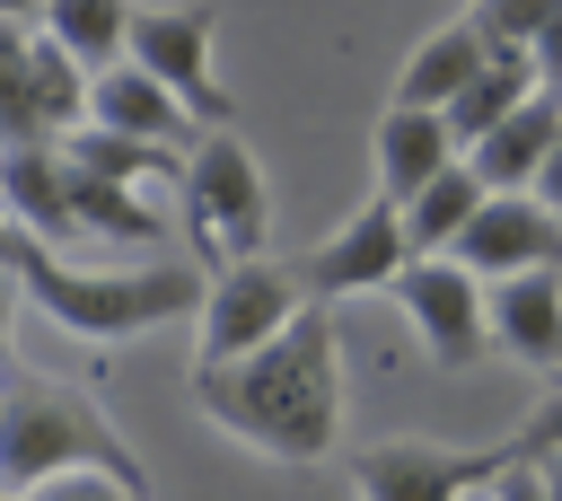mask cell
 I'll return each instance as SVG.
<instances>
[{
	"mask_svg": "<svg viewBox=\"0 0 562 501\" xmlns=\"http://www.w3.org/2000/svg\"><path fill=\"white\" fill-rule=\"evenodd\" d=\"M483 334H492L501 360H518V369L562 387V272L483 281Z\"/></svg>",
	"mask_w": 562,
	"mask_h": 501,
	"instance_id": "8fae6325",
	"label": "cell"
},
{
	"mask_svg": "<svg viewBox=\"0 0 562 501\" xmlns=\"http://www.w3.org/2000/svg\"><path fill=\"white\" fill-rule=\"evenodd\" d=\"M123 475V483H149L140 457L123 448V431L97 413L88 387H61V378H35V369H9L0 378V492L26 501L35 483L53 475Z\"/></svg>",
	"mask_w": 562,
	"mask_h": 501,
	"instance_id": "7a4b0ae2",
	"label": "cell"
},
{
	"mask_svg": "<svg viewBox=\"0 0 562 501\" xmlns=\"http://www.w3.org/2000/svg\"><path fill=\"white\" fill-rule=\"evenodd\" d=\"M413 264V246H404V211L395 202H360L325 246H307V264H299V290H307V308H325V299H351V290H395V272Z\"/></svg>",
	"mask_w": 562,
	"mask_h": 501,
	"instance_id": "9c48e42d",
	"label": "cell"
},
{
	"mask_svg": "<svg viewBox=\"0 0 562 501\" xmlns=\"http://www.w3.org/2000/svg\"><path fill=\"white\" fill-rule=\"evenodd\" d=\"M176 193H184V229H193V246H202L211 272L263 255V237H272V193H263V167H255V149H246L237 132H202V141L184 149Z\"/></svg>",
	"mask_w": 562,
	"mask_h": 501,
	"instance_id": "277c9868",
	"label": "cell"
},
{
	"mask_svg": "<svg viewBox=\"0 0 562 501\" xmlns=\"http://www.w3.org/2000/svg\"><path fill=\"white\" fill-rule=\"evenodd\" d=\"M299 308H307V290H299L290 264H272V255L220 264L202 281V308H193V369H228V360L263 352Z\"/></svg>",
	"mask_w": 562,
	"mask_h": 501,
	"instance_id": "5b68a950",
	"label": "cell"
},
{
	"mask_svg": "<svg viewBox=\"0 0 562 501\" xmlns=\"http://www.w3.org/2000/svg\"><path fill=\"white\" fill-rule=\"evenodd\" d=\"M88 123H97V132H123V141H149V149H193V141H202V123H193L149 70H132V62H114V70L88 79Z\"/></svg>",
	"mask_w": 562,
	"mask_h": 501,
	"instance_id": "7c38bea8",
	"label": "cell"
},
{
	"mask_svg": "<svg viewBox=\"0 0 562 501\" xmlns=\"http://www.w3.org/2000/svg\"><path fill=\"white\" fill-rule=\"evenodd\" d=\"M483 62H492V44H483L465 18H448L439 35H422V44L404 53V70H395V97H386V105H430V114H448V97H457Z\"/></svg>",
	"mask_w": 562,
	"mask_h": 501,
	"instance_id": "2e32d148",
	"label": "cell"
},
{
	"mask_svg": "<svg viewBox=\"0 0 562 501\" xmlns=\"http://www.w3.org/2000/svg\"><path fill=\"white\" fill-rule=\"evenodd\" d=\"M193 404L220 431H237L246 448H263V457H290V466L334 457V439H342V343H334V316L299 308L263 352H246L228 369H193Z\"/></svg>",
	"mask_w": 562,
	"mask_h": 501,
	"instance_id": "6da1fadb",
	"label": "cell"
},
{
	"mask_svg": "<svg viewBox=\"0 0 562 501\" xmlns=\"http://www.w3.org/2000/svg\"><path fill=\"white\" fill-rule=\"evenodd\" d=\"M61 176H70V237H114V246H149L158 237V220H149V202L132 185H97L79 167H61Z\"/></svg>",
	"mask_w": 562,
	"mask_h": 501,
	"instance_id": "44dd1931",
	"label": "cell"
},
{
	"mask_svg": "<svg viewBox=\"0 0 562 501\" xmlns=\"http://www.w3.org/2000/svg\"><path fill=\"white\" fill-rule=\"evenodd\" d=\"M369 158H378V202H413L439 167H457V141H448V114L430 105H386L378 132H369Z\"/></svg>",
	"mask_w": 562,
	"mask_h": 501,
	"instance_id": "4fadbf2b",
	"label": "cell"
},
{
	"mask_svg": "<svg viewBox=\"0 0 562 501\" xmlns=\"http://www.w3.org/2000/svg\"><path fill=\"white\" fill-rule=\"evenodd\" d=\"M544 18H553V0H474V9H465V26H474L492 53H527Z\"/></svg>",
	"mask_w": 562,
	"mask_h": 501,
	"instance_id": "603a6c76",
	"label": "cell"
},
{
	"mask_svg": "<svg viewBox=\"0 0 562 501\" xmlns=\"http://www.w3.org/2000/svg\"><path fill=\"white\" fill-rule=\"evenodd\" d=\"M527 97H536V70H527V53H492V62H483V70H474V79L448 97V141H457V158H465V149H474L492 123H509Z\"/></svg>",
	"mask_w": 562,
	"mask_h": 501,
	"instance_id": "ac0fdd59",
	"label": "cell"
},
{
	"mask_svg": "<svg viewBox=\"0 0 562 501\" xmlns=\"http://www.w3.org/2000/svg\"><path fill=\"white\" fill-rule=\"evenodd\" d=\"M18 308H26V290H18V272L0 264V352H9V325H18Z\"/></svg>",
	"mask_w": 562,
	"mask_h": 501,
	"instance_id": "f1b7e54d",
	"label": "cell"
},
{
	"mask_svg": "<svg viewBox=\"0 0 562 501\" xmlns=\"http://www.w3.org/2000/svg\"><path fill=\"white\" fill-rule=\"evenodd\" d=\"M527 193H536V202H544V211L562 220V141H553V158L536 167V185H527Z\"/></svg>",
	"mask_w": 562,
	"mask_h": 501,
	"instance_id": "4316f807",
	"label": "cell"
},
{
	"mask_svg": "<svg viewBox=\"0 0 562 501\" xmlns=\"http://www.w3.org/2000/svg\"><path fill=\"white\" fill-rule=\"evenodd\" d=\"M553 141H562V97H553V88H536L509 123H492V132L465 149V167L483 176V193H527V185H536V167L553 158Z\"/></svg>",
	"mask_w": 562,
	"mask_h": 501,
	"instance_id": "5bb4252c",
	"label": "cell"
},
{
	"mask_svg": "<svg viewBox=\"0 0 562 501\" xmlns=\"http://www.w3.org/2000/svg\"><path fill=\"white\" fill-rule=\"evenodd\" d=\"M0 501H9V492H0Z\"/></svg>",
	"mask_w": 562,
	"mask_h": 501,
	"instance_id": "4dcf8cb0",
	"label": "cell"
},
{
	"mask_svg": "<svg viewBox=\"0 0 562 501\" xmlns=\"http://www.w3.org/2000/svg\"><path fill=\"white\" fill-rule=\"evenodd\" d=\"M26 44H35V26H9L0 18V149H35L44 141L35 88H26Z\"/></svg>",
	"mask_w": 562,
	"mask_h": 501,
	"instance_id": "7402d4cb",
	"label": "cell"
},
{
	"mask_svg": "<svg viewBox=\"0 0 562 501\" xmlns=\"http://www.w3.org/2000/svg\"><path fill=\"white\" fill-rule=\"evenodd\" d=\"M474 211H483V176L457 158V167H439V176L404 202V246H413V255H448L457 229H465Z\"/></svg>",
	"mask_w": 562,
	"mask_h": 501,
	"instance_id": "ffe728a7",
	"label": "cell"
},
{
	"mask_svg": "<svg viewBox=\"0 0 562 501\" xmlns=\"http://www.w3.org/2000/svg\"><path fill=\"white\" fill-rule=\"evenodd\" d=\"M0 211H9L35 246L61 255V237H70V176H61V149H53V141L0 149Z\"/></svg>",
	"mask_w": 562,
	"mask_h": 501,
	"instance_id": "9a60e30c",
	"label": "cell"
},
{
	"mask_svg": "<svg viewBox=\"0 0 562 501\" xmlns=\"http://www.w3.org/2000/svg\"><path fill=\"white\" fill-rule=\"evenodd\" d=\"M448 264L474 281H518V272H562V220L536 193H483V211L457 229Z\"/></svg>",
	"mask_w": 562,
	"mask_h": 501,
	"instance_id": "30bf717a",
	"label": "cell"
},
{
	"mask_svg": "<svg viewBox=\"0 0 562 501\" xmlns=\"http://www.w3.org/2000/svg\"><path fill=\"white\" fill-rule=\"evenodd\" d=\"M123 62L149 70L202 132H228V97L211 79V9L202 0H167V9H132V35H123Z\"/></svg>",
	"mask_w": 562,
	"mask_h": 501,
	"instance_id": "8992f818",
	"label": "cell"
},
{
	"mask_svg": "<svg viewBox=\"0 0 562 501\" xmlns=\"http://www.w3.org/2000/svg\"><path fill=\"white\" fill-rule=\"evenodd\" d=\"M527 70H536V88H553V97H562V0H553V18L536 26V44H527Z\"/></svg>",
	"mask_w": 562,
	"mask_h": 501,
	"instance_id": "484cf974",
	"label": "cell"
},
{
	"mask_svg": "<svg viewBox=\"0 0 562 501\" xmlns=\"http://www.w3.org/2000/svg\"><path fill=\"white\" fill-rule=\"evenodd\" d=\"M26 501H149V483H123V475H97V466H79V475H53V483H35Z\"/></svg>",
	"mask_w": 562,
	"mask_h": 501,
	"instance_id": "cb8c5ba5",
	"label": "cell"
},
{
	"mask_svg": "<svg viewBox=\"0 0 562 501\" xmlns=\"http://www.w3.org/2000/svg\"><path fill=\"white\" fill-rule=\"evenodd\" d=\"M501 466H509V439H501V448L378 439V448H360V457H351V483H360V501H474Z\"/></svg>",
	"mask_w": 562,
	"mask_h": 501,
	"instance_id": "52a82bcc",
	"label": "cell"
},
{
	"mask_svg": "<svg viewBox=\"0 0 562 501\" xmlns=\"http://www.w3.org/2000/svg\"><path fill=\"white\" fill-rule=\"evenodd\" d=\"M35 35L53 53H70L88 79L123 62V35H132V0H44L35 9Z\"/></svg>",
	"mask_w": 562,
	"mask_h": 501,
	"instance_id": "e0dca14e",
	"label": "cell"
},
{
	"mask_svg": "<svg viewBox=\"0 0 562 501\" xmlns=\"http://www.w3.org/2000/svg\"><path fill=\"white\" fill-rule=\"evenodd\" d=\"M518 466L536 475V492H544V501H562V448H544V457H518Z\"/></svg>",
	"mask_w": 562,
	"mask_h": 501,
	"instance_id": "83f0119b",
	"label": "cell"
},
{
	"mask_svg": "<svg viewBox=\"0 0 562 501\" xmlns=\"http://www.w3.org/2000/svg\"><path fill=\"white\" fill-rule=\"evenodd\" d=\"M202 281L193 264H140V272H97V264H61L53 246H18V290L61 325V334H88V343H123V334H149V325H176L202 308Z\"/></svg>",
	"mask_w": 562,
	"mask_h": 501,
	"instance_id": "3957f363",
	"label": "cell"
},
{
	"mask_svg": "<svg viewBox=\"0 0 562 501\" xmlns=\"http://www.w3.org/2000/svg\"><path fill=\"white\" fill-rule=\"evenodd\" d=\"M35 9H44V0H0V18H9V26H26Z\"/></svg>",
	"mask_w": 562,
	"mask_h": 501,
	"instance_id": "f546056e",
	"label": "cell"
},
{
	"mask_svg": "<svg viewBox=\"0 0 562 501\" xmlns=\"http://www.w3.org/2000/svg\"><path fill=\"white\" fill-rule=\"evenodd\" d=\"M395 308L413 316V334H422V352L439 369H474L492 352V334H483V281L465 264H448V255H413L395 272Z\"/></svg>",
	"mask_w": 562,
	"mask_h": 501,
	"instance_id": "ba28073f",
	"label": "cell"
},
{
	"mask_svg": "<svg viewBox=\"0 0 562 501\" xmlns=\"http://www.w3.org/2000/svg\"><path fill=\"white\" fill-rule=\"evenodd\" d=\"M53 149H61V167H79L97 185H132V193H140V176H184V149H149V141H123V132H97V123L61 132Z\"/></svg>",
	"mask_w": 562,
	"mask_h": 501,
	"instance_id": "d6986e66",
	"label": "cell"
},
{
	"mask_svg": "<svg viewBox=\"0 0 562 501\" xmlns=\"http://www.w3.org/2000/svg\"><path fill=\"white\" fill-rule=\"evenodd\" d=\"M544 448H562V387H553V396L509 431V457H544Z\"/></svg>",
	"mask_w": 562,
	"mask_h": 501,
	"instance_id": "d4e9b609",
	"label": "cell"
}]
</instances>
